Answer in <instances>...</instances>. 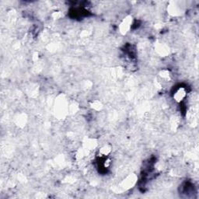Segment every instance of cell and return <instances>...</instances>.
<instances>
[{
	"label": "cell",
	"mask_w": 199,
	"mask_h": 199,
	"mask_svg": "<svg viewBox=\"0 0 199 199\" xmlns=\"http://www.w3.org/2000/svg\"><path fill=\"white\" fill-rule=\"evenodd\" d=\"M159 76L162 80H170V73L167 69H163L159 73Z\"/></svg>",
	"instance_id": "6"
},
{
	"label": "cell",
	"mask_w": 199,
	"mask_h": 199,
	"mask_svg": "<svg viewBox=\"0 0 199 199\" xmlns=\"http://www.w3.org/2000/svg\"><path fill=\"white\" fill-rule=\"evenodd\" d=\"M155 50H156L158 54L163 55V56H165L169 53L168 47L164 44H163V43H159L155 47Z\"/></svg>",
	"instance_id": "4"
},
{
	"label": "cell",
	"mask_w": 199,
	"mask_h": 199,
	"mask_svg": "<svg viewBox=\"0 0 199 199\" xmlns=\"http://www.w3.org/2000/svg\"><path fill=\"white\" fill-rule=\"evenodd\" d=\"M135 181V175H131V176H128L127 179L124 181V184H125L128 187L131 186Z\"/></svg>",
	"instance_id": "7"
},
{
	"label": "cell",
	"mask_w": 199,
	"mask_h": 199,
	"mask_svg": "<svg viewBox=\"0 0 199 199\" xmlns=\"http://www.w3.org/2000/svg\"><path fill=\"white\" fill-rule=\"evenodd\" d=\"M51 17H53L55 20L61 19L62 17H63V13L62 11H55L52 14Z\"/></svg>",
	"instance_id": "8"
},
{
	"label": "cell",
	"mask_w": 199,
	"mask_h": 199,
	"mask_svg": "<svg viewBox=\"0 0 199 199\" xmlns=\"http://www.w3.org/2000/svg\"><path fill=\"white\" fill-rule=\"evenodd\" d=\"M90 107H91V108L93 109V110H97H97H101V108H102L103 105H102V104H101V101H97V100H96V101H93V102L90 104Z\"/></svg>",
	"instance_id": "5"
},
{
	"label": "cell",
	"mask_w": 199,
	"mask_h": 199,
	"mask_svg": "<svg viewBox=\"0 0 199 199\" xmlns=\"http://www.w3.org/2000/svg\"><path fill=\"white\" fill-rule=\"evenodd\" d=\"M188 94V91L185 87H178L176 89L173 94V101L176 103H181L185 100Z\"/></svg>",
	"instance_id": "2"
},
{
	"label": "cell",
	"mask_w": 199,
	"mask_h": 199,
	"mask_svg": "<svg viewBox=\"0 0 199 199\" xmlns=\"http://www.w3.org/2000/svg\"><path fill=\"white\" fill-rule=\"evenodd\" d=\"M112 146L110 144H107L103 146L98 150V155L101 158H106L111 153Z\"/></svg>",
	"instance_id": "3"
},
{
	"label": "cell",
	"mask_w": 199,
	"mask_h": 199,
	"mask_svg": "<svg viewBox=\"0 0 199 199\" xmlns=\"http://www.w3.org/2000/svg\"><path fill=\"white\" fill-rule=\"evenodd\" d=\"M133 24V18L131 16L128 15L122 20L119 25V31L122 34H126L131 29V26Z\"/></svg>",
	"instance_id": "1"
}]
</instances>
